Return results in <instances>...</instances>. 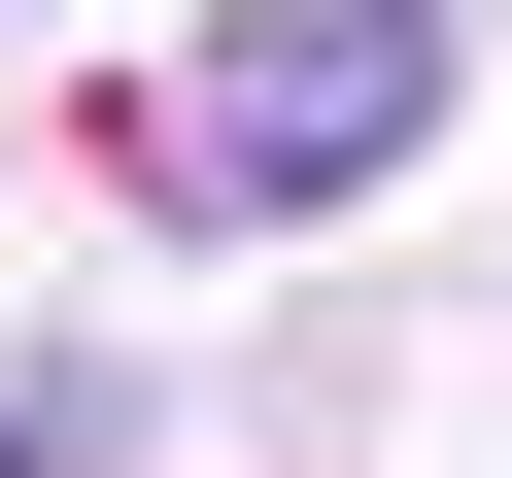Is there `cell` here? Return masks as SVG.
Here are the masks:
<instances>
[{"label":"cell","instance_id":"obj_1","mask_svg":"<svg viewBox=\"0 0 512 478\" xmlns=\"http://www.w3.org/2000/svg\"><path fill=\"white\" fill-rule=\"evenodd\" d=\"M444 137V0H239V35L137 103V171L205 205V239H308V205H376Z\"/></svg>","mask_w":512,"mask_h":478}]
</instances>
